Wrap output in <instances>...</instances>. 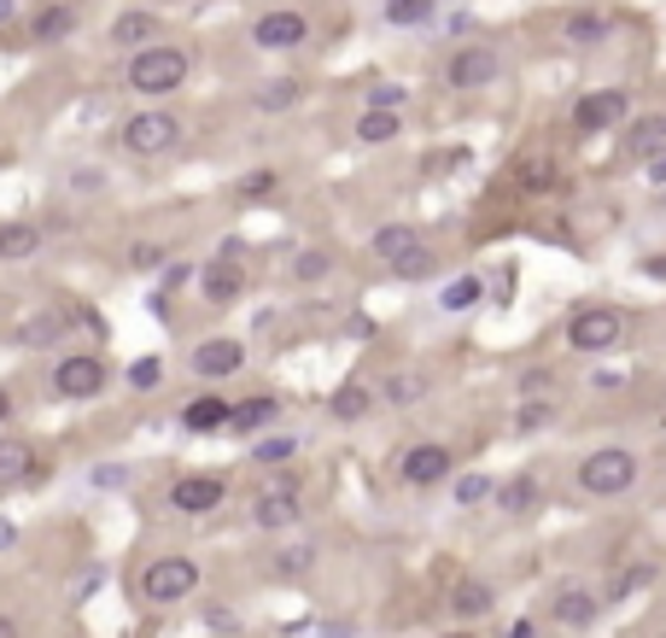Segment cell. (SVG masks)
Returning a JSON list of instances; mask_svg holds the SVG:
<instances>
[{
  "instance_id": "1",
  "label": "cell",
  "mask_w": 666,
  "mask_h": 638,
  "mask_svg": "<svg viewBox=\"0 0 666 638\" xmlns=\"http://www.w3.org/2000/svg\"><path fill=\"white\" fill-rule=\"evenodd\" d=\"M643 475V463H637V451L626 445H596L585 463H579V492L585 498H626V492L637 486Z\"/></svg>"
},
{
  "instance_id": "2",
  "label": "cell",
  "mask_w": 666,
  "mask_h": 638,
  "mask_svg": "<svg viewBox=\"0 0 666 638\" xmlns=\"http://www.w3.org/2000/svg\"><path fill=\"white\" fill-rule=\"evenodd\" d=\"M620 340H626V311H614V305H579L568 317V346L585 352V358L614 352Z\"/></svg>"
},
{
  "instance_id": "3",
  "label": "cell",
  "mask_w": 666,
  "mask_h": 638,
  "mask_svg": "<svg viewBox=\"0 0 666 638\" xmlns=\"http://www.w3.org/2000/svg\"><path fill=\"white\" fill-rule=\"evenodd\" d=\"M187 71H194V59H187L181 48H141L135 53V65H129V89L135 94H176Z\"/></svg>"
},
{
  "instance_id": "4",
  "label": "cell",
  "mask_w": 666,
  "mask_h": 638,
  "mask_svg": "<svg viewBox=\"0 0 666 638\" xmlns=\"http://www.w3.org/2000/svg\"><path fill=\"white\" fill-rule=\"evenodd\" d=\"M117 141H123V153H135V158H164V153L181 147V117L176 112H135L117 130Z\"/></svg>"
},
{
  "instance_id": "5",
  "label": "cell",
  "mask_w": 666,
  "mask_h": 638,
  "mask_svg": "<svg viewBox=\"0 0 666 638\" xmlns=\"http://www.w3.org/2000/svg\"><path fill=\"white\" fill-rule=\"evenodd\" d=\"M497 76H503V53L486 48V41H462V48L445 59V89H456V94H480Z\"/></svg>"
},
{
  "instance_id": "6",
  "label": "cell",
  "mask_w": 666,
  "mask_h": 638,
  "mask_svg": "<svg viewBox=\"0 0 666 638\" xmlns=\"http://www.w3.org/2000/svg\"><path fill=\"white\" fill-rule=\"evenodd\" d=\"M626 112H632V94H626V89H591V94L573 100L568 130H573L579 141H591V135H602V130H614V123H626Z\"/></svg>"
},
{
  "instance_id": "7",
  "label": "cell",
  "mask_w": 666,
  "mask_h": 638,
  "mask_svg": "<svg viewBox=\"0 0 666 638\" xmlns=\"http://www.w3.org/2000/svg\"><path fill=\"white\" fill-rule=\"evenodd\" d=\"M199 591V563L194 557H158L147 574H141V598L147 604H181V598H194Z\"/></svg>"
},
{
  "instance_id": "8",
  "label": "cell",
  "mask_w": 666,
  "mask_h": 638,
  "mask_svg": "<svg viewBox=\"0 0 666 638\" xmlns=\"http://www.w3.org/2000/svg\"><path fill=\"white\" fill-rule=\"evenodd\" d=\"M450 475H456V457H450V445H439V440H422V445H409L398 457V481L415 486V492L445 486Z\"/></svg>"
},
{
  "instance_id": "9",
  "label": "cell",
  "mask_w": 666,
  "mask_h": 638,
  "mask_svg": "<svg viewBox=\"0 0 666 638\" xmlns=\"http://www.w3.org/2000/svg\"><path fill=\"white\" fill-rule=\"evenodd\" d=\"M368 253L381 264H392V270H404V264H415V258H433V246H427V235L415 229V223H381V229L368 235Z\"/></svg>"
},
{
  "instance_id": "10",
  "label": "cell",
  "mask_w": 666,
  "mask_h": 638,
  "mask_svg": "<svg viewBox=\"0 0 666 638\" xmlns=\"http://www.w3.org/2000/svg\"><path fill=\"white\" fill-rule=\"evenodd\" d=\"M299 516H304V498H299L293 481L263 486L258 504H252V527H258V533H287V527H299Z\"/></svg>"
},
{
  "instance_id": "11",
  "label": "cell",
  "mask_w": 666,
  "mask_h": 638,
  "mask_svg": "<svg viewBox=\"0 0 666 638\" xmlns=\"http://www.w3.org/2000/svg\"><path fill=\"white\" fill-rule=\"evenodd\" d=\"M53 393L59 399H100L106 393V363H100L94 352H71L53 369Z\"/></svg>"
},
{
  "instance_id": "12",
  "label": "cell",
  "mask_w": 666,
  "mask_h": 638,
  "mask_svg": "<svg viewBox=\"0 0 666 638\" xmlns=\"http://www.w3.org/2000/svg\"><path fill=\"white\" fill-rule=\"evenodd\" d=\"M252 41H258L263 53H293V48H304V41H310V18L293 12V7H275V12H263L258 24H252Z\"/></svg>"
},
{
  "instance_id": "13",
  "label": "cell",
  "mask_w": 666,
  "mask_h": 638,
  "mask_svg": "<svg viewBox=\"0 0 666 638\" xmlns=\"http://www.w3.org/2000/svg\"><path fill=\"white\" fill-rule=\"evenodd\" d=\"M666 153V112H637V117H626V135H620V158L626 164H649V158H660Z\"/></svg>"
},
{
  "instance_id": "14",
  "label": "cell",
  "mask_w": 666,
  "mask_h": 638,
  "mask_svg": "<svg viewBox=\"0 0 666 638\" xmlns=\"http://www.w3.org/2000/svg\"><path fill=\"white\" fill-rule=\"evenodd\" d=\"M240 369H246V346H240V340L211 335L205 346H194V375H205V381H228V375H240Z\"/></svg>"
},
{
  "instance_id": "15",
  "label": "cell",
  "mask_w": 666,
  "mask_h": 638,
  "mask_svg": "<svg viewBox=\"0 0 666 638\" xmlns=\"http://www.w3.org/2000/svg\"><path fill=\"white\" fill-rule=\"evenodd\" d=\"M222 498H228V481L222 475H181L170 486V504L181 510V516H211Z\"/></svg>"
},
{
  "instance_id": "16",
  "label": "cell",
  "mask_w": 666,
  "mask_h": 638,
  "mask_svg": "<svg viewBox=\"0 0 666 638\" xmlns=\"http://www.w3.org/2000/svg\"><path fill=\"white\" fill-rule=\"evenodd\" d=\"M614 24L620 18L608 7H579V12L561 18V41H568V48H602V41L614 35Z\"/></svg>"
},
{
  "instance_id": "17",
  "label": "cell",
  "mask_w": 666,
  "mask_h": 638,
  "mask_svg": "<svg viewBox=\"0 0 666 638\" xmlns=\"http://www.w3.org/2000/svg\"><path fill=\"white\" fill-rule=\"evenodd\" d=\"M550 615H555V627L585 632V627H596L602 598H596V591H585V586H561V591H555V604H550Z\"/></svg>"
},
{
  "instance_id": "18",
  "label": "cell",
  "mask_w": 666,
  "mask_h": 638,
  "mask_svg": "<svg viewBox=\"0 0 666 638\" xmlns=\"http://www.w3.org/2000/svg\"><path fill=\"white\" fill-rule=\"evenodd\" d=\"M199 294L205 305H235L246 294V270L235 258H217V264H205V276H199Z\"/></svg>"
},
{
  "instance_id": "19",
  "label": "cell",
  "mask_w": 666,
  "mask_h": 638,
  "mask_svg": "<svg viewBox=\"0 0 666 638\" xmlns=\"http://www.w3.org/2000/svg\"><path fill=\"white\" fill-rule=\"evenodd\" d=\"M351 135L363 141V147H392V141L404 135V112H381V106H363L357 123H351Z\"/></svg>"
},
{
  "instance_id": "20",
  "label": "cell",
  "mask_w": 666,
  "mask_h": 638,
  "mask_svg": "<svg viewBox=\"0 0 666 638\" xmlns=\"http://www.w3.org/2000/svg\"><path fill=\"white\" fill-rule=\"evenodd\" d=\"M275 416H281V399H275V393H258V399L228 404V428H235V434H258V428H269Z\"/></svg>"
},
{
  "instance_id": "21",
  "label": "cell",
  "mask_w": 666,
  "mask_h": 638,
  "mask_svg": "<svg viewBox=\"0 0 666 638\" xmlns=\"http://www.w3.org/2000/svg\"><path fill=\"white\" fill-rule=\"evenodd\" d=\"M158 24H164V18L158 12H123L117 18V24H112V41H117V48H158Z\"/></svg>"
},
{
  "instance_id": "22",
  "label": "cell",
  "mask_w": 666,
  "mask_h": 638,
  "mask_svg": "<svg viewBox=\"0 0 666 638\" xmlns=\"http://www.w3.org/2000/svg\"><path fill=\"white\" fill-rule=\"evenodd\" d=\"M491 604H497V591L486 580H456L450 586V615L456 621H480V615H491Z\"/></svg>"
},
{
  "instance_id": "23",
  "label": "cell",
  "mask_w": 666,
  "mask_h": 638,
  "mask_svg": "<svg viewBox=\"0 0 666 638\" xmlns=\"http://www.w3.org/2000/svg\"><path fill=\"white\" fill-rule=\"evenodd\" d=\"M181 428L187 434H217V428H228V399L222 393H205L181 410Z\"/></svg>"
},
{
  "instance_id": "24",
  "label": "cell",
  "mask_w": 666,
  "mask_h": 638,
  "mask_svg": "<svg viewBox=\"0 0 666 638\" xmlns=\"http://www.w3.org/2000/svg\"><path fill=\"white\" fill-rule=\"evenodd\" d=\"M368 410H374V393H368L363 381H345V387H333V399H327V416H333V422H363Z\"/></svg>"
},
{
  "instance_id": "25",
  "label": "cell",
  "mask_w": 666,
  "mask_h": 638,
  "mask_svg": "<svg viewBox=\"0 0 666 638\" xmlns=\"http://www.w3.org/2000/svg\"><path fill=\"white\" fill-rule=\"evenodd\" d=\"M480 299H486V276H456L450 287H439V311H445V317H462V311H474Z\"/></svg>"
},
{
  "instance_id": "26",
  "label": "cell",
  "mask_w": 666,
  "mask_h": 638,
  "mask_svg": "<svg viewBox=\"0 0 666 638\" xmlns=\"http://www.w3.org/2000/svg\"><path fill=\"white\" fill-rule=\"evenodd\" d=\"M381 18H386L392 30H422V24L439 18V0H386Z\"/></svg>"
},
{
  "instance_id": "27",
  "label": "cell",
  "mask_w": 666,
  "mask_h": 638,
  "mask_svg": "<svg viewBox=\"0 0 666 638\" xmlns=\"http://www.w3.org/2000/svg\"><path fill=\"white\" fill-rule=\"evenodd\" d=\"M381 399H386L392 410H409V404H422V399H427V375H422V369H398V375H386Z\"/></svg>"
},
{
  "instance_id": "28",
  "label": "cell",
  "mask_w": 666,
  "mask_h": 638,
  "mask_svg": "<svg viewBox=\"0 0 666 638\" xmlns=\"http://www.w3.org/2000/svg\"><path fill=\"white\" fill-rule=\"evenodd\" d=\"M35 451L24 440H0V486H30Z\"/></svg>"
},
{
  "instance_id": "29",
  "label": "cell",
  "mask_w": 666,
  "mask_h": 638,
  "mask_svg": "<svg viewBox=\"0 0 666 638\" xmlns=\"http://www.w3.org/2000/svg\"><path fill=\"white\" fill-rule=\"evenodd\" d=\"M35 253H41V229H30V223H0V258L24 264Z\"/></svg>"
},
{
  "instance_id": "30",
  "label": "cell",
  "mask_w": 666,
  "mask_h": 638,
  "mask_svg": "<svg viewBox=\"0 0 666 638\" xmlns=\"http://www.w3.org/2000/svg\"><path fill=\"white\" fill-rule=\"evenodd\" d=\"M491 498H497V510H503V516H527V510L538 504V481H532V475H514V481L497 486Z\"/></svg>"
},
{
  "instance_id": "31",
  "label": "cell",
  "mask_w": 666,
  "mask_h": 638,
  "mask_svg": "<svg viewBox=\"0 0 666 638\" xmlns=\"http://www.w3.org/2000/svg\"><path fill=\"white\" fill-rule=\"evenodd\" d=\"M497 492V481L491 475H480V469H474V475H450V498L462 504V510H474V504H486Z\"/></svg>"
},
{
  "instance_id": "32",
  "label": "cell",
  "mask_w": 666,
  "mask_h": 638,
  "mask_svg": "<svg viewBox=\"0 0 666 638\" xmlns=\"http://www.w3.org/2000/svg\"><path fill=\"white\" fill-rule=\"evenodd\" d=\"M30 30H35V41H59V35H71V30H76V7H41Z\"/></svg>"
},
{
  "instance_id": "33",
  "label": "cell",
  "mask_w": 666,
  "mask_h": 638,
  "mask_svg": "<svg viewBox=\"0 0 666 638\" xmlns=\"http://www.w3.org/2000/svg\"><path fill=\"white\" fill-rule=\"evenodd\" d=\"M252 106H258V112H287V106H299V82H269V89L252 94Z\"/></svg>"
},
{
  "instance_id": "34",
  "label": "cell",
  "mask_w": 666,
  "mask_h": 638,
  "mask_svg": "<svg viewBox=\"0 0 666 638\" xmlns=\"http://www.w3.org/2000/svg\"><path fill=\"white\" fill-rule=\"evenodd\" d=\"M252 457L275 469V463H287V457H299V440H293V434H269V440L252 445Z\"/></svg>"
},
{
  "instance_id": "35",
  "label": "cell",
  "mask_w": 666,
  "mask_h": 638,
  "mask_svg": "<svg viewBox=\"0 0 666 638\" xmlns=\"http://www.w3.org/2000/svg\"><path fill=\"white\" fill-rule=\"evenodd\" d=\"M327 270H333V258L322 253V246H304V253L293 258V276H299V281H322Z\"/></svg>"
},
{
  "instance_id": "36",
  "label": "cell",
  "mask_w": 666,
  "mask_h": 638,
  "mask_svg": "<svg viewBox=\"0 0 666 638\" xmlns=\"http://www.w3.org/2000/svg\"><path fill=\"white\" fill-rule=\"evenodd\" d=\"M59 328H65V317H30L24 328H18V346H48Z\"/></svg>"
},
{
  "instance_id": "37",
  "label": "cell",
  "mask_w": 666,
  "mask_h": 638,
  "mask_svg": "<svg viewBox=\"0 0 666 638\" xmlns=\"http://www.w3.org/2000/svg\"><path fill=\"white\" fill-rule=\"evenodd\" d=\"M649 580H655V568H649V563H637V568H620V574H614V598H632V591H643Z\"/></svg>"
},
{
  "instance_id": "38",
  "label": "cell",
  "mask_w": 666,
  "mask_h": 638,
  "mask_svg": "<svg viewBox=\"0 0 666 638\" xmlns=\"http://www.w3.org/2000/svg\"><path fill=\"white\" fill-rule=\"evenodd\" d=\"M550 416H555V410L544 399H527V404H520V416H514V428H520V434H532V428H544Z\"/></svg>"
},
{
  "instance_id": "39",
  "label": "cell",
  "mask_w": 666,
  "mask_h": 638,
  "mask_svg": "<svg viewBox=\"0 0 666 638\" xmlns=\"http://www.w3.org/2000/svg\"><path fill=\"white\" fill-rule=\"evenodd\" d=\"M310 563H316V545H293V550H281V557H275V574H304Z\"/></svg>"
},
{
  "instance_id": "40",
  "label": "cell",
  "mask_w": 666,
  "mask_h": 638,
  "mask_svg": "<svg viewBox=\"0 0 666 638\" xmlns=\"http://www.w3.org/2000/svg\"><path fill=\"white\" fill-rule=\"evenodd\" d=\"M129 264H135V270H158V264H164V246H158V240H135V246H129Z\"/></svg>"
},
{
  "instance_id": "41",
  "label": "cell",
  "mask_w": 666,
  "mask_h": 638,
  "mask_svg": "<svg viewBox=\"0 0 666 638\" xmlns=\"http://www.w3.org/2000/svg\"><path fill=\"white\" fill-rule=\"evenodd\" d=\"M520 393H527V399H544V393H550V369H527V375H520Z\"/></svg>"
},
{
  "instance_id": "42",
  "label": "cell",
  "mask_w": 666,
  "mask_h": 638,
  "mask_svg": "<svg viewBox=\"0 0 666 638\" xmlns=\"http://www.w3.org/2000/svg\"><path fill=\"white\" fill-rule=\"evenodd\" d=\"M158 375H164V363H158V358H141V363L129 369V381H135V387H158Z\"/></svg>"
},
{
  "instance_id": "43",
  "label": "cell",
  "mask_w": 666,
  "mask_h": 638,
  "mask_svg": "<svg viewBox=\"0 0 666 638\" xmlns=\"http://www.w3.org/2000/svg\"><path fill=\"white\" fill-rule=\"evenodd\" d=\"M269 188H275V176H269V171H258V176H246V182H240V194H246V199H263Z\"/></svg>"
},
{
  "instance_id": "44",
  "label": "cell",
  "mask_w": 666,
  "mask_h": 638,
  "mask_svg": "<svg viewBox=\"0 0 666 638\" xmlns=\"http://www.w3.org/2000/svg\"><path fill=\"white\" fill-rule=\"evenodd\" d=\"M643 176H649V188H666V153L643 164Z\"/></svg>"
},
{
  "instance_id": "45",
  "label": "cell",
  "mask_w": 666,
  "mask_h": 638,
  "mask_svg": "<svg viewBox=\"0 0 666 638\" xmlns=\"http://www.w3.org/2000/svg\"><path fill=\"white\" fill-rule=\"evenodd\" d=\"M322 638H357V627H351V621H327V632Z\"/></svg>"
},
{
  "instance_id": "46",
  "label": "cell",
  "mask_w": 666,
  "mask_h": 638,
  "mask_svg": "<svg viewBox=\"0 0 666 638\" xmlns=\"http://www.w3.org/2000/svg\"><path fill=\"white\" fill-rule=\"evenodd\" d=\"M12 545H18V527H12V522H0V550H12Z\"/></svg>"
},
{
  "instance_id": "47",
  "label": "cell",
  "mask_w": 666,
  "mask_h": 638,
  "mask_svg": "<svg viewBox=\"0 0 666 638\" xmlns=\"http://www.w3.org/2000/svg\"><path fill=\"white\" fill-rule=\"evenodd\" d=\"M532 632H538L532 621H514V627H509V638H532Z\"/></svg>"
},
{
  "instance_id": "48",
  "label": "cell",
  "mask_w": 666,
  "mask_h": 638,
  "mask_svg": "<svg viewBox=\"0 0 666 638\" xmlns=\"http://www.w3.org/2000/svg\"><path fill=\"white\" fill-rule=\"evenodd\" d=\"M0 638H18V621H12V615H0Z\"/></svg>"
},
{
  "instance_id": "49",
  "label": "cell",
  "mask_w": 666,
  "mask_h": 638,
  "mask_svg": "<svg viewBox=\"0 0 666 638\" xmlns=\"http://www.w3.org/2000/svg\"><path fill=\"white\" fill-rule=\"evenodd\" d=\"M7 416H12V393L0 387V422H7Z\"/></svg>"
},
{
  "instance_id": "50",
  "label": "cell",
  "mask_w": 666,
  "mask_h": 638,
  "mask_svg": "<svg viewBox=\"0 0 666 638\" xmlns=\"http://www.w3.org/2000/svg\"><path fill=\"white\" fill-rule=\"evenodd\" d=\"M649 276H666V258H649Z\"/></svg>"
},
{
  "instance_id": "51",
  "label": "cell",
  "mask_w": 666,
  "mask_h": 638,
  "mask_svg": "<svg viewBox=\"0 0 666 638\" xmlns=\"http://www.w3.org/2000/svg\"><path fill=\"white\" fill-rule=\"evenodd\" d=\"M445 638H474V632H445Z\"/></svg>"
},
{
  "instance_id": "52",
  "label": "cell",
  "mask_w": 666,
  "mask_h": 638,
  "mask_svg": "<svg viewBox=\"0 0 666 638\" xmlns=\"http://www.w3.org/2000/svg\"><path fill=\"white\" fill-rule=\"evenodd\" d=\"M660 212H666V188H660Z\"/></svg>"
}]
</instances>
